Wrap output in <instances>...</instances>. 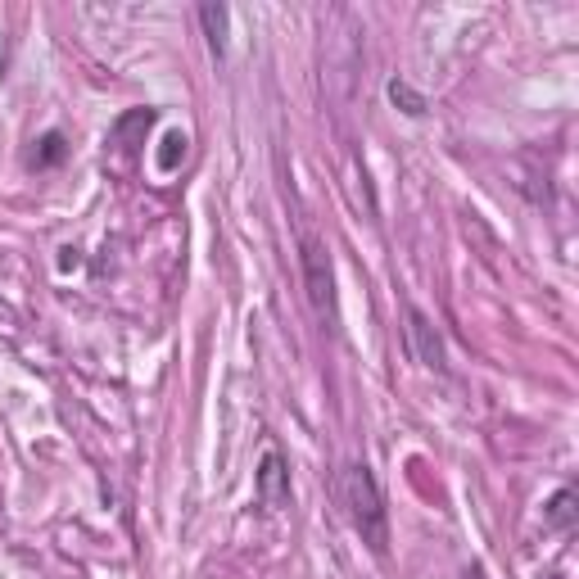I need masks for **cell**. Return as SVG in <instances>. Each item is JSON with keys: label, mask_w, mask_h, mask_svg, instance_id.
I'll return each instance as SVG.
<instances>
[{"label": "cell", "mask_w": 579, "mask_h": 579, "mask_svg": "<svg viewBox=\"0 0 579 579\" xmlns=\"http://www.w3.org/2000/svg\"><path fill=\"white\" fill-rule=\"evenodd\" d=\"M340 498H344V507H349V521H353V530L362 534V543H367L376 557H385V552H390V516H385V494H380V485H376V471H371L367 462L344 466Z\"/></svg>", "instance_id": "6da1fadb"}, {"label": "cell", "mask_w": 579, "mask_h": 579, "mask_svg": "<svg viewBox=\"0 0 579 579\" xmlns=\"http://www.w3.org/2000/svg\"><path fill=\"white\" fill-rule=\"evenodd\" d=\"M299 263H304V285H308V304L322 322H335V272H331V249L313 236L299 231Z\"/></svg>", "instance_id": "7a4b0ae2"}, {"label": "cell", "mask_w": 579, "mask_h": 579, "mask_svg": "<svg viewBox=\"0 0 579 579\" xmlns=\"http://www.w3.org/2000/svg\"><path fill=\"white\" fill-rule=\"evenodd\" d=\"M408 340H412V353H417V362L426 371H439L444 376L448 371V358H444V340H439V331H435V322H430L421 308H412L408 304Z\"/></svg>", "instance_id": "3957f363"}, {"label": "cell", "mask_w": 579, "mask_h": 579, "mask_svg": "<svg viewBox=\"0 0 579 579\" xmlns=\"http://www.w3.org/2000/svg\"><path fill=\"white\" fill-rule=\"evenodd\" d=\"M254 489H258V503L272 507V512H281V507L290 503V475H285L281 453H276V448H267L263 462H258V480H254Z\"/></svg>", "instance_id": "277c9868"}, {"label": "cell", "mask_w": 579, "mask_h": 579, "mask_svg": "<svg viewBox=\"0 0 579 579\" xmlns=\"http://www.w3.org/2000/svg\"><path fill=\"white\" fill-rule=\"evenodd\" d=\"M200 23H204V32H209V46H213V55H227V5H200Z\"/></svg>", "instance_id": "5b68a950"}, {"label": "cell", "mask_w": 579, "mask_h": 579, "mask_svg": "<svg viewBox=\"0 0 579 579\" xmlns=\"http://www.w3.org/2000/svg\"><path fill=\"white\" fill-rule=\"evenodd\" d=\"M390 100H394V105H399L408 118H421V114H426V95L412 91V86L403 82V77H394V82H390Z\"/></svg>", "instance_id": "8992f818"}, {"label": "cell", "mask_w": 579, "mask_h": 579, "mask_svg": "<svg viewBox=\"0 0 579 579\" xmlns=\"http://www.w3.org/2000/svg\"><path fill=\"white\" fill-rule=\"evenodd\" d=\"M548 525H557V530H570V525H575V494H570V489H561V494L548 503Z\"/></svg>", "instance_id": "52a82bcc"}, {"label": "cell", "mask_w": 579, "mask_h": 579, "mask_svg": "<svg viewBox=\"0 0 579 579\" xmlns=\"http://www.w3.org/2000/svg\"><path fill=\"white\" fill-rule=\"evenodd\" d=\"M181 154H186V136H181V132H168V136H163V150H159V172H172V168H177Z\"/></svg>", "instance_id": "ba28073f"}, {"label": "cell", "mask_w": 579, "mask_h": 579, "mask_svg": "<svg viewBox=\"0 0 579 579\" xmlns=\"http://www.w3.org/2000/svg\"><path fill=\"white\" fill-rule=\"evenodd\" d=\"M59 159H64V136H59V132L41 136V150H37V168H50V163H59Z\"/></svg>", "instance_id": "9c48e42d"}, {"label": "cell", "mask_w": 579, "mask_h": 579, "mask_svg": "<svg viewBox=\"0 0 579 579\" xmlns=\"http://www.w3.org/2000/svg\"><path fill=\"white\" fill-rule=\"evenodd\" d=\"M543 579H566V575H543Z\"/></svg>", "instance_id": "30bf717a"}]
</instances>
